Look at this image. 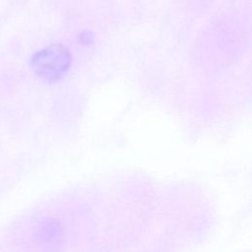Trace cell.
I'll return each mask as SVG.
<instances>
[{
  "label": "cell",
  "mask_w": 252,
  "mask_h": 252,
  "mask_svg": "<svg viewBox=\"0 0 252 252\" xmlns=\"http://www.w3.org/2000/svg\"><path fill=\"white\" fill-rule=\"evenodd\" d=\"M70 54L65 46L51 44L36 52L32 58V68L40 78L52 81L56 80L68 67Z\"/></svg>",
  "instance_id": "6da1fadb"
}]
</instances>
